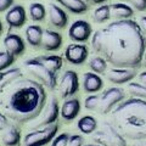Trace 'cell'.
Listing matches in <instances>:
<instances>
[{"instance_id":"1","label":"cell","mask_w":146,"mask_h":146,"mask_svg":"<svg viewBox=\"0 0 146 146\" xmlns=\"http://www.w3.org/2000/svg\"><path fill=\"white\" fill-rule=\"evenodd\" d=\"M94 51L116 68H138L144 61L146 38L134 20H116L94 32Z\"/></svg>"},{"instance_id":"2","label":"cell","mask_w":146,"mask_h":146,"mask_svg":"<svg viewBox=\"0 0 146 146\" xmlns=\"http://www.w3.org/2000/svg\"><path fill=\"white\" fill-rule=\"evenodd\" d=\"M3 94L4 115L18 124L36 119L46 105L44 85L32 78L21 77L9 85Z\"/></svg>"},{"instance_id":"3","label":"cell","mask_w":146,"mask_h":146,"mask_svg":"<svg viewBox=\"0 0 146 146\" xmlns=\"http://www.w3.org/2000/svg\"><path fill=\"white\" fill-rule=\"evenodd\" d=\"M112 121L124 139H146V100L131 98L122 101L112 111Z\"/></svg>"},{"instance_id":"4","label":"cell","mask_w":146,"mask_h":146,"mask_svg":"<svg viewBox=\"0 0 146 146\" xmlns=\"http://www.w3.org/2000/svg\"><path fill=\"white\" fill-rule=\"evenodd\" d=\"M25 67L32 76L36 78L39 83H42L50 90H54L57 85L56 72L48 68L38 57H31L25 61Z\"/></svg>"},{"instance_id":"5","label":"cell","mask_w":146,"mask_h":146,"mask_svg":"<svg viewBox=\"0 0 146 146\" xmlns=\"http://www.w3.org/2000/svg\"><path fill=\"white\" fill-rule=\"evenodd\" d=\"M93 140L101 146H127V140L110 122H102L101 128L93 134Z\"/></svg>"},{"instance_id":"6","label":"cell","mask_w":146,"mask_h":146,"mask_svg":"<svg viewBox=\"0 0 146 146\" xmlns=\"http://www.w3.org/2000/svg\"><path fill=\"white\" fill-rule=\"evenodd\" d=\"M58 131V125L55 124L44 127V128H39V129H34L27 133L22 141L23 146H45L49 143L55 139Z\"/></svg>"},{"instance_id":"7","label":"cell","mask_w":146,"mask_h":146,"mask_svg":"<svg viewBox=\"0 0 146 146\" xmlns=\"http://www.w3.org/2000/svg\"><path fill=\"white\" fill-rule=\"evenodd\" d=\"M125 94L121 88H108L100 95L99 106L96 111L101 115H107L112 112L122 101H124Z\"/></svg>"},{"instance_id":"8","label":"cell","mask_w":146,"mask_h":146,"mask_svg":"<svg viewBox=\"0 0 146 146\" xmlns=\"http://www.w3.org/2000/svg\"><path fill=\"white\" fill-rule=\"evenodd\" d=\"M58 115H60V106H58L57 99L52 96L50 98L49 102L45 105L40 116L33 121V123L31 124V128L34 130V129H39V128L55 124L58 118Z\"/></svg>"},{"instance_id":"9","label":"cell","mask_w":146,"mask_h":146,"mask_svg":"<svg viewBox=\"0 0 146 146\" xmlns=\"http://www.w3.org/2000/svg\"><path fill=\"white\" fill-rule=\"evenodd\" d=\"M93 28L91 25L85 20H76L70 26L68 36L76 43H85L91 38Z\"/></svg>"},{"instance_id":"10","label":"cell","mask_w":146,"mask_h":146,"mask_svg":"<svg viewBox=\"0 0 146 146\" xmlns=\"http://www.w3.org/2000/svg\"><path fill=\"white\" fill-rule=\"evenodd\" d=\"M79 89V79L78 74L72 71L67 70L61 77L60 82V94L63 99H70L74 94H77V91Z\"/></svg>"},{"instance_id":"11","label":"cell","mask_w":146,"mask_h":146,"mask_svg":"<svg viewBox=\"0 0 146 146\" xmlns=\"http://www.w3.org/2000/svg\"><path fill=\"white\" fill-rule=\"evenodd\" d=\"M89 56V50L88 46L84 44L74 43L67 45V48L65 50V58L67 62H70L71 65H83L86 61V58Z\"/></svg>"},{"instance_id":"12","label":"cell","mask_w":146,"mask_h":146,"mask_svg":"<svg viewBox=\"0 0 146 146\" xmlns=\"http://www.w3.org/2000/svg\"><path fill=\"white\" fill-rule=\"evenodd\" d=\"M5 21L10 29L22 28L27 22V13L25 7L22 5H13L10 10L6 11Z\"/></svg>"},{"instance_id":"13","label":"cell","mask_w":146,"mask_h":146,"mask_svg":"<svg viewBox=\"0 0 146 146\" xmlns=\"http://www.w3.org/2000/svg\"><path fill=\"white\" fill-rule=\"evenodd\" d=\"M4 46L7 52H10L13 56H21L22 54L26 51V44L25 40L21 38L18 34L13 33H7L5 35V38L3 40Z\"/></svg>"},{"instance_id":"14","label":"cell","mask_w":146,"mask_h":146,"mask_svg":"<svg viewBox=\"0 0 146 146\" xmlns=\"http://www.w3.org/2000/svg\"><path fill=\"white\" fill-rule=\"evenodd\" d=\"M136 77V71L134 68H111L107 72V78L113 84L130 83Z\"/></svg>"},{"instance_id":"15","label":"cell","mask_w":146,"mask_h":146,"mask_svg":"<svg viewBox=\"0 0 146 146\" xmlns=\"http://www.w3.org/2000/svg\"><path fill=\"white\" fill-rule=\"evenodd\" d=\"M48 9H49L50 23L57 29L65 28V27L67 26V23H68V16H67L66 11L63 10L61 6H58L54 3H50Z\"/></svg>"},{"instance_id":"16","label":"cell","mask_w":146,"mask_h":146,"mask_svg":"<svg viewBox=\"0 0 146 146\" xmlns=\"http://www.w3.org/2000/svg\"><path fill=\"white\" fill-rule=\"evenodd\" d=\"M80 112V101L77 98H70L63 101L60 108V115L63 121L71 122L76 119Z\"/></svg>"},{"instance_id":"17","label":"cell","mask_w":146,"mask_h":146,"mask_svg":"<svg viewBox=\"0 0 146 146\" xmlns=\"http://www.w3.org/2000/svg\"><path fill=\"white\" fill-rule=\"evenodd\" d=\"M62 46V35L56 31L44 29L42 48L46 51H57Z\"/></svg>"},{"instance_id":"18","label":"cell","mask_w":146,"mask_h":146,"mask_svg":"<svg viewBox=\"0 0 146 146\" xmlns=\"http://www.w3.org/2000/svg\"><path fill=\"white\" fill-rule=\"evenodd\" d=\"M104 80L99 74L94 72H85L83 74V90L85 93L94 94L102 89Z\"/></svg>"},{"instance_id":"19","label":"cell","mask_w":146,"mask_h":146,"mask_svg":"<svg viewBox=\"0 0 146 146\" xmlns=\"http://www.w3.org/2000/svg\"><path fill=\"white\" fill-rule=\"evenodd\" d=\"M22 77V72L18 67L9 68L6 71L0 72V96L10 84Z\"/></svg>"},{"instance_id":"20","label":"cell","mask_w":146,"mask_h":146,"mask_svg":"<svg viewBox=\"0 0 146 146\" xmlns=\"http://www.w3.org/2000/svg\"><path fill=\"white\" fill-rule=\"evenodd\" d=\"M1 141L5 146H17L21 143V130L15 124H9L5 130H3Z\"/></svg>"},{"instance_id":"21","label":"cell","mask_w":146,"mask_h":146,"mask_svg":"<svg viewBox=\"0 0 146 146\" xmlns=\"http://www.w3.org/2000/svg\"><path fill=\"white\" fill-rule=\"evenodd\" d=\"M43 32L44 29L38 25H31L26 28L25 35L28 44L33 48L42 46V39H43Z\"/></svg>"},{"instance_id":"22","label":"cell","mask_w":146,"mask_h":146,"mask_svg":"<svg viewBox=\"0 0 146 146\" xmlns=\"http://www.w3.org/2000/svg\"><path fill=\"white\" fill-rule=\"evenodd\" d=\"M57 4L74 15H82L88 11V4L84 0H55Z\"/></svg>"},{"instance_id":"23","label":"cell","mask_w":146,"mask_h":146,"mask_svg":"<svg viewBox=\"0 0 146 146\" xmlns=\"http://www.w3.org/2000/svg\"><path fill=\"white\" fill-rule=\"evenodd\" d=\"M110 7H111V17L116 20H129L134 16V10L127 4L116 3L110 5Z\"/></svg>"},{"instance_id":"24","label":"cell","mask_w":146,"mask_h":146,"mask_svg":"<svg viewBox=\"0 0 146 146\" xmlns=\"http://www.w3.org/2000/svg\"><path fill=\"white\" fill-rule=\"evenodd\" d=\"M77 127L83 134H93L98 129V121L93 116H84L78 121Z\"/></svg>"},{"instance_id":"25","label":"cell","mask_w":146,"mask_h":146,"mask_svg":"<svg viewBox=\"0 0 146 146\" xmlns=\"http://www.w3.org/2000/svg\"><path fill=\"white\" fill-rule=\"evenodd\" d=\"M38 58L42 61L48 68H50L51 71L56 72L61 70V67L63 65V58L58 55H44V56H38Z\"/></svg>"},{"instance_id":"26","label":"cell","mask_w":146,"mask_h":146,"mask_svg":"<svg viewBox=\"0 0 146 146\" xmlns=\"http://www.w3.org/2000/svg\"><path fill=\"white\" fill-rule=\"evenodd\" d=\"M28 11L31 20H33L34 22H42L45 20V16H46V9L40 3H32Z\"/></svg>"},{"instance_id":"27","label":"cell","mask_w":146,"mask_h":146,"mask_svg":"<svg viewBox=\"0 0 146 146\" xmlns=\"http://www.w3.org/2000/svg\"><path fill=\"white\" fill-rule=\"evenodd\" d=\"M111 18V7L110 5H100L93 12V21L95 23H105Z\"/></svg>"},{"instance_id":"28","label":"cell","mask_w":146,"mask_h":146,"mask_svg":"<svg viewBox=\"0 0 146 146\" xmlns=\"http://www.w3.org/2000/svg\"><path fill=\"white\" fill-rule=\"evenodd\" d=\"M89 68L96 74H104L107 70V61L102 56H94L89 61Z\"/></svg>"},{"instance_id":"29","label":"cell","mask_w":146,"mask_h":146,"mask_svg":"<svg viewBox=\"0 0 146 146\" xmlns=\"http://www.w3.org/2000/svg\"><path fill=\"white\" fill-rule=\"evenodd\" d=\"M128 90L134 98L146 100V85L140 84L139 82H130L128 83Z\"/></svg>"},{"instance_id":"30","label":"cell","mask_w":146,"mask_h":146,"mask_svg":"<svg viewBox=\"0 0 146 146\" xmlns=\"http://www.w3.org/2000/svg\"><path fill=\"white\" fill-rule=\"evenodd\" d=\"M15 62H16V56L7 52L6 50L5 51H0V72L11 68V66Z\"/></svg>"},{"instance_id":"31","label":"cell","mask_w":146,"mask_h":146,"mask_svg":"<svg viewBox=\"0 0 146 146\" xmlns=\"http://www.w3.org/2000/svg\"><path fill=\"white\" fill-rule=\"evenodd\" d=\"M99 100H100V95H95V94L89 95L84 100V107L86 110H89V111H95V110H98Z\"/></svg>"},{"instance_id":"32","label":"cell","mask_w":146,"mask_h":146,"mask_svg":"<svg viewBox=\"0 0 146 146\" xmlns=\"http://www.w3.org/2000/svg\"><path fill=\"white\" fill-rule=\"evenodd\" d=\"M68 140H70V134L61 133L55 136V139L51 141V146H68Z\"/></svg>"},{"instance_id":"33","label":"cell","mask_w":146,"mask_h":146,"mask_svg":"<svg viewBox=\"0 0 146 146\" xmlns=\"http://www.w3.org/2000/svg\"><path fill=\"white\" fill-rule=\"evenodd\" d=\"M68 146H84V139H83V136H80L78 134L70 135Z\"/></svg>"},{"instance_id":"34","label":"cell","mask_w":146,"mask_h":146,"mask_svg":"<svg viewBox=\"0 0 146 146\" xmlns=\"http://www.w3.org/2000/svg\"><path fill=\"white\" fill-rule=\"evenodd\" d=\"M129 3L131 4L135 10L138 11H146V0H129Z\"/></svg>"},{"instance_id":"35","label":"cell","mask_w":146,"mask_h":146,"mask_svg":"<svg viewBox=\"0 0 146 146\" xmlns=\"http://www.w3.org/2000/svg\"><path fill=\"white\" fill-rule=\"evenodd\" d=\"M15 0H0V12L7 11L13 6Z\"/></svg>"},{"instance_id":"36","label":"cell","mask_w":146,"mask_h":146,"mask_svg":"<svg viewBox=\"0 0 146 146\" xmlns=\"http://www.w3.org/2000/svg\"><path fill=\"white\" fill-rule=\"evenodd\" d=\"M9 127V121L7 117L4 115V113L0 111V130H5L6 128Z\"/></svg>"},{"instance_id":"37","label":"cell","mask_w":146,"mask_h":146,"mask_svg":"<svg viewBox=\"0 0 146 146\" xmlns=\"http://www.w3.org/2000/svg\"><path fill=\"white\" fill-rule=\"evenodd\" d=\"M139 26H140V28H141V32H143V34L145 35V38H146V16H141L139 18Z\"/></svg>"},{"instance_id":"38","label":"cell","mask_w":146,"mask_h":146,"mask_svg":"<svg viewBox=\"0 0 146 146\" xmlns=\"http://www.w3.org/2000/svg\"><path fill=\"white\" fill-rule=\"evenodd\" d=\"M138 79H139V83L143 84V85H146V71L141 72L140 74L138 76Z\"/></svg>"},{"instance_id":"39","label":"cell","mask_w":146,"mask_h":146,"mask_svg":"<svg viewBox=\"0 0 146 146\" xmlns=\"http://www.w3.org/2000/svg\"><path fill=\"white\" fill-rule=\"evenodd\" d=\"M84 1L86 3H90V4H94V5H102V4L105 1H107V0H84Z\"/></svg>"},{"instance_id":"40","label":"cell","mask_w":146,"mask_h":146,"mask_svg":"<svg viewBox=\"0 0 146 146\" xmlns=\"http://www.w3.org/2000/svg\"><path fill=\"white\" fill-rule=\"evenodd\" d=\"M133 146H146V139H143V140H138V141H135Z\"/></svg>"},{"instance_id":"41","label":"cell","mask_w":146,"mask_h":146,"mask_svg":"<svg viewBox=\"0 0 146 146\" xmlns=\"http://www.w3.org/2000/svg\"><path fill=\"white\" fill-rule=\"evenodd\" d=\"M3 32H4V26H3V22H1V20H0V35L3 34Z\"/></svg>"},{"instance_id":"42","label":"cell","mask_w":146,"mask_h":146,"mask_svg":"<svg viewBox=\"0 0 146 146\" xmlns=\"http://www.w3.org/2000/svg\"><path fill=\"white\" fill-rule=\"evenodd\" d=\"M144 65L146 66V50H145V54H144Z\"/></svg>"},{"instance_id":"43","label":"cell","mask_w":146,"mask_h":146,"mask_svg":"<svg viewBox=\"0 0 146 146\" xmlns=\"http://www.w3.org/2000/svg\"><path fill=\"white\" fill-rule=\"evenodd\" d=\"M84 146H101V145H98V144H88V145H84Z\"/></svg>"},{"instance_id":"44","label":"cell","mask_w":146,"mask_h":146,"mask_svg":"<svg viewBox=\"0 0 146 146\" xmlns=\"http://www.w3.org/2000/svg\"><path fill=\"white\" fill-rule=\"evenodd\" d=\"M128 1H129V0H128Z\"/></svg>"}]
</instances>
